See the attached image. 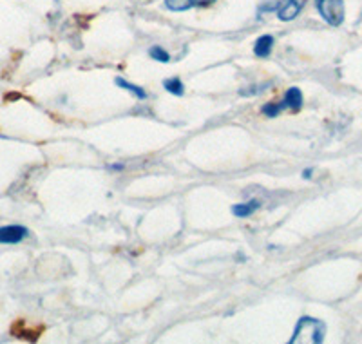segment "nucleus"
Returning a JSON list of instances; mask_svg holds the SVG:
<instances>
[{
	"mask_svg": "<svg viewBox=\"0 0 362 344\" xmlns=\"http://www.w3.org/2000/svg\"><path fill=\"white\" fill-rule=\"evenodd\" d=\"M163 87L169 91L170 95H174V96H183V93H185V86H183V82H181L180 78H170V80H165Z\"/></svg>",
	"mask_w": 362,
	"mask_h": 344,
	"instance_id": "10",
	"label": "nucleus"
},
{
	"mask_svg": "<svg viewBox=\"0 0 362 344\" xmlns=\"http://www.w3.org/2000/svg\"><path fill=\"white\" fill-rule=\"evenodd\" d=\"M259 207H261V203L257 200H252V201H248V203H238V205L232 207V214H234L235 217H241V219H245V217H250L255 210L259 209Z\"/></svg>",
	"mask_w": 362,
	"mask_h": 344,
	"instance_id": "8",
	"label": "nucleus"
},
{
	"mask_svg": "<svg viewBox=\"0 0 362 344\" xmlns=\"http://www.w3.org/2000/svg\"><path fill=\"white\" fill-rule=\"evenodd\" d=\"M312 174H313V168H305V171H303V178H305V180H310Z\"/></svg>",
	"mask_w": 362,
	"mask_h": 344,
	"instance_id": "13",
	"label": "nucleus"
},
{
	"mask_svg": "<svg viewBox=\"0 0 362 344\" xmlns=\"http://www.w3.org/2000/svg\"><path fill=\"white\" fill-rule=\"evenodd\" d=\"M148 55H151V58H154L156 62H161V64H169L170 62V55L167 53L163 47H160V45L151 47V50H148Z\"/></svg>",
	"mask_w": 362,
	"mask_h": 344,
	"instance_id": "12",
	"label": "nucleus"
},
{
	"mask_svg": "<svg viewBox=\"0 0 362 344\" xmlns=\"http://www.w3.org/2000/svg\"><path fill=\"white\" fill-rule=\"evenodd\" d=\"M286 107H284V103H264L263 107H261V113H263L264 116H268V118H277V116L281 115V113L284 111Z\"/></svg>",
	"mask_w": 362,
	"mask_h": 344,
	"instance_id": "11",
	"label": "nucleus"
},
{
	"mask_svg": "<svg viewBox=\"0 0 362 344\" xmlns=\"http://www.w3.org/2000/svg\"><path fill=\"white\" fill-rule=\"evenodd\" d=\"M112 171H122V168H125L124 164H118V165H111Z\"/></svg>",
	"mask_w": 362,
	"mask_h": 344,
	"instance_id": "14",
	"label": "nucleus"
},
{
	"mask_svg": "<svg viewBox=\"0 0 362 344\" xmlns=\"http://www.w3.org/2000/svg\"><path fill=\"white\" fill-rule=\"evenodd\" d=\"M305 6L306 0H283V2H279V6L276 9L277 17L283 22L296 21L300 15V11L305 9Z\"/></svg>",
	"mask_w": 362,
	"mask_h": 344,
	"instance_id": "3",
	"label": "nucleus"
},
{
	"mask_svg": "<svg viewBox=\"0 0 362 344\" xmlns=\"http://www.w3.org/2000/svg\"><path fill=\"white\" fill-rule=\"evenodd\" d=\"M283 103L286 109L299 111L300 107H303V93H300V89H297V87H290V89L284 93Z\"/></svg>",
	"mask_w": 362,
	"mask_h": 344,
	"instance_id": "7",
	"label": "nucleus"
},
{
	"mask_svg": "<svg viewBox=\"0 0 362 344\" xmlns=\"http://www.w3.org/2000/svg\"><path fill=\"white\" fill-rule=\"evenodd\" d=\"M29 236V230L22 225L0 227V245H17Z\"/></svg>",
	"mask_w": 362,
	"mask_h": 344,
	"instance_id": "4",
	"label": "nucleus"
},
{
	"mask_svg": "<svg viewBox=\"0 0 362 344\" xmlns=\"http://www.w3.org/2000/svg\"><path fill=\"white\" fill-rule=\"evenodd\" d=\"M274 37L272 35H263L255 40L254 44V55L257 58H268L270 57L272 50H274Z\"/></svg>",
	"mask_w": 362,
	"mask_h": 344,
	"instance_id": "6",
	"label": "nucleus"
},
{
	"mask_svg": "<svg viewBox=\"0 0 362 344\" xmlns=\"http://www.w3.org/2000/svg\"><path fill=\"white\" fill-rule=\"evenodd\" d=\"M326 324L313 317H300L293 330V337L290 339V344L297 343H313L321 344L325 340Z\"/></svg>",
	"mask_w": 362,
	"mask_h": 344,
	"instance_id": "1",
	"label": "nucleus"
},
{
	"mask_svg": "<svg viewBox=\"0 0 362 344\" xmlns=\"http://www.w3.org/2000/svg\"><path fill=\"white\" fill-rule=\"evenodd\" d=\"M116 86L122 87V89H125V91H129V93H132L136 98H140V100L147 98V93H145L141 87H138V86H134V84L127 82V80H124V78H116Z\"/></svg>",
	"mask_w": 362,
	"mask_h": 344,
	"instance_id": "9",
	"label": "nucleus"
},
{
	"mask_svg": "<svg viewBox=\"0 0 362 344\" xmlns=\"http://www.w3.org/2000/svg\"><path fill=\"white\" fill-rule=\"evenodd\" d=\"M216 0H165V6H167V9H170V11H187V9H192V8H205V6H210L214 4Z\"/></svg>",
	"mask_w": 362,
	"mask_h": 344,
	"instance_id": "5",
	"label": "nucleus"
},
{
	"mask_svg": "<svg viewBox=\"0 0 362 344\" xmlns=\"http://www.w3.org/2000/svg\"><path fill=\"white\" fill-rule=\"evenodd\" d=\"M315 8L326 24L339 28L344 22V0H315Z\"/></svg>",
	"mask_w": 362,
	"mask_h": 344,
	"instance_id": "2",
	"label": "nucleus"
}]
</instances>
